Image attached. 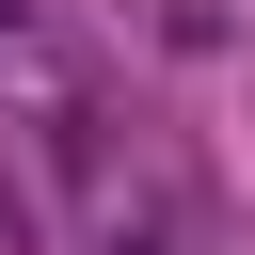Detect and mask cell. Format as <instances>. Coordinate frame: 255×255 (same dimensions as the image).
Masks as SVG:
<instances>
[{"label":"cell","instance_id":"1","mask_svg":"<svg viewBox=\"0 0 255 255\" xmlns=\"http://www.w3.org/2000/svg\"><path fill=\"white\" fill-rule=\"evenodd\" d=\"M16 239H32V223H16V191H0V255H16Z\"/></svg>","mask_w":255,"mask_h":255}]
</instances>
